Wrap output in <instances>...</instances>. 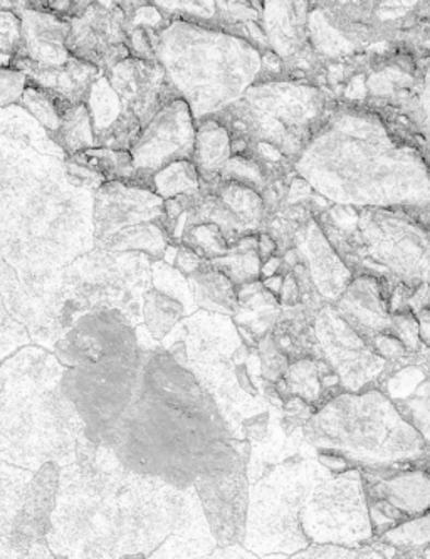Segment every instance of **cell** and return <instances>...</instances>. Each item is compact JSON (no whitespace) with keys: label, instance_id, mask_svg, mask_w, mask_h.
<instances>
[{"label":"cell","instance_id":"cell-1","mask_svg":"<svg viewBox=\"0 0 430 559\" xmlns=\"http://www.w3.org/2000/svg\"><path fill=\"white\" fill-rule=\"evenodd\" d=\"M292 168L338 204L430 212V165L382 117L357 106L333 111Z\"/></svg>","mask_w":430,"mask_h":559},{"label":"cell","instance_id":"cell-2","mask_svg":"<svg viewBox=\"0 0 430 559\" xmlns=\"http://www.w3.org/2000/svg\"><path fill=\"white\" fill-rule=\"evenodd\" d=\"M304 437L323 454L370 471L422 468L430 473V445L382 390L339 393L304 424Z\"/></svg>","mask_w":430,"mask_h":559},{"label":"cell","instance_id":"cell-3","mask_svg":"<svg viewBox=\"0 0 430 559\" xmlns=\"http://www.w3.org/2000/svg\"><path fill=\"white\" fill-rule=\"evenodd\" d=\"M157 61L199 121L239 102L258 83L263 52L219 27L176 19L158 36Z\"/></svg>","mask_w":430,"mask_h":559},{"label":"cell","instance_id":"cell-4","mask_svg":"<svg viewBox=\"0 0 430 559\" xmlns=\"http://www.w3.org/2000/svg\"><path fill=\"white\" fill-rule=\"evenodd\" d=\"M326 102L320 90L292 81H267L249 87L239 102L212 115L230 142L270 143L295 164L325 121Z\"/></svg>","mask_w":430,"mask_h":559},{"label":"cell","instance_id":"cell-5","mask_svg":"<svg viewBox=\"0 0 430 559\" xmlns=\"http://www.w3.org/2000/svg\"><path fill=\"white\" fill-rule=\"evenodd\" d=\"M398 209H365L358 215L357 237L338 240L336 254L350 251L345 264L354 267L372 262V276L386 283H404L416 289L430 284V229L423 222L408 218Z\"/></svg>","mask_w":430,"mask_h":559},{"label":"cell","instance_id":"cell-6","mask_svg":"<svg viewBox=\"0 0 430 559\" xmlns=\"http://www.w3.org/2000/svg\"><path fill=\"white\" fill-rule=\"evenodd\" d=\"M318 479L301 464L277 465L249 490L248 526L242 546L258 556L295 555L310 546L301 508Z\"/></svg>","mask_w":430,"mask_h":559},{"label":"cell","instance_id":"cell-7","mask_svg":"<svg viewBox=\"0 0 430 559\" xmlns=\"http://www.w3.org/2000/svg\"><path fill=\"white\" fill-rule=\"evenodd\" d=\"M96 248L111 252L165 255V200L139 183H105L96 193Z\"/></svg>","mask_w":430,"mask_h":559},{"label":"cell","instance_id":"cell-8","mask_svg":"<svg viewBox=\"0 0 430 559\" xmlns=\"http://www.w3.org/2000/svg\"><path fill=\"white\" fill-rule=\"evenodd\" d=\"M310 545L361 549L375 539L360 468L320 477L301 508Z\"/></svg>","mask_w":430,"mask_h":559},{"label":"cell","instance_id":"cell-9","mask_svg":"<svg viewBox=\"0 0 430 559\" xmlns=\"http://www.w3.org/2000/svg\"><path fill=\"white\" fill-rule=\"evenodd\" d=\"M313 328L323 360L338 374L343 392H365L389 377L386 361L369 340L339 317L335 306H323L314 317Z\"/></svg>","mask_w":430,"mask_h":559},{"label":"cell","instance_id":"cell-10","mask_svg":"<svg viewBox=\"0 0 430 559\" xmlns=\"http://www.w3.org/2000/svg\"><path fill=\"white\" fill-rule=\"evenodd\" d=\"M198 121L182 98L168 103L143 128L132 148L136 183L145 187L150 178L174 162L192 160Z\"/></svg>","mask_w":430,"mask_h":559},{"label":"cell","instance_id":"cell-11","mask_svg":"<svg viewBox=\"0 0 430 559\" xmlns=\"http://www.w3.org/2000/svg\"><path fill=\"white\" fill-rule=\"evenodd\" d=\"M375 539L404 521L430 511V473L422 468H360Z\"/></svg>","mask_w":430,"mask_h":559},{"label":"cell","instance_id":"cell-12","mask_svg":"<svg viewBox=\"0 0 430 559\" xmlns=\"http://www.w3.org/2000/svg\"><path fill=\"white\" fill-rule=\"evenodd\" d=\"M70 22L68 49L74 58L96 66L103 73L132 58L128 48V17L118 2H92Z\"/></svg>","mask_w":430,"mask_h":559},{"label":"cell","instance_id":"cell-13","mask_svg":"<svg viewBox=\"0 0 430 559\" xmlns=\"http://www.w3.org/2000/svg\"><path fill=\"white\" fill-rule=\"evenodd\" d=\"M217 548L242 545L248 526V467L224 476H199L193 483Z\"/></svg>","mask_w":430,"mask_h":559},{"label":"cell","instance_id":"cell-14","mask_svg":"<svg viewBox=\"0 0 430 559\" xmlns=\"http://www.w3.org/2000/svg\"><path fill=\"white\" fill-rule=\"evenodd\" d=\"M105 74L124 108L139 118L143 128L164 106L179 99L158 61L128 58Z\"/></svg>","mask_w":430,"mask_h":559},{"label":"cell","instance_id":"cell-15","mask_svg":"<svg viewBox=\"0 0 430 559\" xmlns=\"http://www.w3.org/2000/svg\"><path fill=\"white\" fill-rule=\"evenodd\" d=\"M198 309L189 280L167 262L154 265V287L143 295L142 318L155 342H164L183 318Z\"/></svg>","mask_w":430,"mask_h":559},{"label":"cell","instance_id":"cell-16","mask_svg":"<svg viewBox=\"0 0 430 559\" xmlns=\"http://www.w3.org/2000/svg\"><path fill=\"white\" fill-rule=\"evenodd\" d=\"M391 283L372 274H360L351 280L335 309L363 338L391 334Z\"/></svg>","mask_w":430,"mask_h":559},{"label":"cell","instance_id":"cell-17","mask_svg":"<svg viewBox=\"0 0 430 559\" xmlns=\"http://www.w3.org/2000/svg\"><path fill=\"white\" fill-rule=\"evenodd\" d=\"M23 26V49L17 58H27L45 68H61L71 59L68 39L70 19L40 9H14Z\"/></svg>","mask_w":430,"mask_h":559},{"label":"cell","instance_id":"cell-18","mask_svg":"<svg viewBox=\"0 0 430 559\" xmlns=\"http://www.w3.org/2000/svg\"><path fill=\"white\" fill-rule=\"evenodd\" d=\"M11 68L26 74L29 83L43 87L71 105L86 103L93 84L105 74L96 66L74 56H71L70 61L61 68H45L27 58H15Z\"/></svg>","mask_w":430,"mask_h":559},{"label":"cell","instance_id":"cell-19","mask_svg":"<svg viewBox=\"0 0 430 559\" xmlns=\"http://www.w3.org/2000/svg\"><path fill=\"white\" fill-rule=\"evenodd\" d=\"M303 234L307 240L303 252L298 251L299 258L307 264L321 298L336 302L350 286L354 274L316 226H307Z\"/></svg>","mask_w":430,"mask_h":559},{"label":"cell","instance_id":"cell-20","mask_svg":"<svg viewBox=\"0 0 430 559\" xmlns=\"http://www.w3.org/2000/svg\"><path fill=\"white\" fill-rule=\"evenodd\" d=\"M232 156L230 136L226 128L214 118L198 121L193 164L201 175V192L214 193L223 182V171Z\"/></svg>","mask_w":430,"mask_h":559},{"label":"cell","instance_id":"cell-21","mask_svg":"<svg viewBox=\"0 0 430 559\" xmlns=\"http://www.w3.org/2000/svg\"><path fill=\"white\" fill-rule=\"evenodd\" d=\"M303 4H266L263 15L264 34L271 51L282 59L298 55L310 40L308 36V11Z\"/></svg>","mask_w":430,"mask_h":559},{"label":"cell","instance_id":"cell-22","mask_svg":"<svg viewBox=\"0 0 430 559\" xmlns=\"http://www.w3.org/2000/svg\"><path fill=\"white\" fill-rule=\"evenodd\" d=\"M404 373V370H401ZM405 377V373H404ZM410 385L395 382L392 378L383 380V390L395 407L407 418L408 424L422 436L430 445V373L417 383L413 377H405Z\"/></svg>","mask_w":430,"mask_h":559},{"label":"cell","instance_id":"cell-23","mask_svg":"<svg viewBox=\"0 0 430 559\" xmlns=\"http://www.w3.org/2000/svg\"><path fill=\"white\" fill-rule=\"evenodd\" d=\"M195 305L215 314H232L238 309V287L226 274L208 265L207 270L187 277Z\"/></svg>","mask_w":430,"mask_h":559},{"label":"cell","instance_id":"cell-24","mask_svg":"<svg viewBox=\"0 0 430 559\" xmlns=\"http://www.w3.org/2000/svg\"><path fill=\"white\" fill-rule=\"evenodd\" d=\"M215 195L223 200L226 207L236 215L249 236L263 229L266 222V205L260 192L238 182L223 180L214 190Z\"/></svg>","mask_w":430,"mask_h":559},{"label":"cell","instance_id":"cell-25","mask_svg":"<svg viewBox=\"0 0 430 559\" xmlns=\"http://www.w3.org/2000/svg\"><path fill=\"white\" fill-rule=\"evenodd\" d=\"M214 270L226 274L236 287L255 283L261 277L263 261L260 258V237H242L236 246L229 249L224 258L211 261Z\"/></svg>","mask_w":430,"mask_h":559},{"label":"cell","instance_id":"cell-26","mask_svg":"<svg viewBox=\"0 0 430 559\" xmlns=\"http://www.w3.org/2000/svg\"><path fill=\"white\" fill-rule=\"evenodd\" d=\"M70 162L89 168L106 178V182L136 183L132 153L108 148H92L70 156Z\"/></svg>","mask_w":430,"mask_h":559},{"label":"cell","instance_id":"cell-27","mask_svg":"<svg viewBox=\"0 0 430 559\" xmlns=\"http://www.w3.org/2000/svg\"><path fill=\"white\" fill-rule=\"evenodd\" d=\"M146 189L162 200L195 195L201 192V175L192 160L174 162L150 178Z\"/></svg>","mask_w":430,"mask_h":559},{"label":"cell","instance_id":"cell-28","mask_svg":"<svg viewBox=\"0 0 430 559\" xmlns=\"http://www.w3.org/2000/svg\"><path fill=\"white\" fill-rule=\"evenodd\" d=\"M86 106L92 117L96 142L128 114V109L124 108L106 74L99 76L93 84Z\"/></svg>","mask_w":430,"mask_h":559},{"label":"cell","instance_id":"cell-29","mask_svg":"<svg viewBox=\"0 0 430 559\" xmlns=\"http://www.w3.org/2000/svg\"><path fill=\"white\" fill-rule=\"evenodd\" d=\"M51 139L64 148L68 156L76 155V153L84 152V150L98 148L86 103L71 105L62 114L61 127L55 135H51Z\"/></svg>","mask_w":430,"mask_h":559},{"label":"cell","instance_id":"cell-30","mask_svg":"<svg viewBox=\"0 0 430 559\" xmlns=\"http://www.w3.org/2000/svg\"><path fill=\"white\" fill-rule=\"evenodd\" d=\"M19 103L49 131V136L55 135L56 131L59 130L62 114L71 106V103L58 98V96L29 83V81H27L23 98Z\"/></svg>","mask_w":430,"mask_h":559},{"label":"cell","instance_id":"cell-31","mask_svg":"<svg viewBox=\"0 0 430 559\" xmlns=\"http://www.w3.org/2000/svg\"><path fill=\"white\" fill-rule=\"evenodd\" d=\"M180 246L192 249L207 261L224 258L230 249L223 230L211 222L187 221Z\"/></svg>","mask_w":430,"mask_h":559},{"label":"cell","instance_id":"cell-32","mask_svg":"<svg viewBox=\"0 0 430 559\" xmlns=\"http://www.w3.org/2000/svg\"><path fill=\"white\" fill-rule=\"evenodd\" d=\"M392 549H422L430 545V511L422 516L404 521L373 539Z\"/></svg>","mask_w":430,"mask_h":559},{"label":"cell","instance_id":"cell-33","mask_svg":"<svg viewBox=\"0 0 430 559\" xmlns=\"http://www.w3.org/2000/svg\"><path fill=\"white\" fill-rule=\"evenodd\" d=\"M223 180L242 183L260 193L270 186L266 171L251 156H230L223 171Z\"/></svg>","mask_w":430,"mask_h":559},{"label":"cell","instance_id":"cell-34","mask_svg":"<svg viewBox=\"0 0 430 559\" xmlns=\"http://www.w3.org/2000/svg\"><path fill=\"white\" fill-rule=\"evenodd\" d=\"M23 49V26L17 12L0 11V68H11Z\"/></svg>","mask_w":430,"mask_h":559},{"label":"cell","instance_id":"cell-35","mask_svg":"<svg viewBox=\"0 0 430 559\" xmlns=\"http://www.w3.org/2000/svg\"><path fill=\"white\" fill-rule=\"evenodd\" d=\"M391 334L407 348L408 353H417L422 346L419 321L414 312L392 314Z\"/></svg>","mask_w":430,"mask_h":559},{"label":"cell","instance_id":"cell-36","mask_svg":"<svg viewBox=\"0 0 430 559\" xmlns=\"http://www.w3.org/2000/svg\"><path fill=\"white\" fill-rule=\"evenodd\" d=\"M26 86V74L12 68H0V108L21 102Z\"/></svg>","mask_w":430,"mask_h":559},{"label":"cell","instance_id":"cell-37","mask_svg":"<svg viewBox=\"0 0 430 559\" xmlns=\"http://www.w3.org/2000/svg\"><path fill=\"white\" fill-rule=\"evenodd\" d=\"M414 108L419 109V114L414 115L413 120L419 124L420 131L430 142V66L423 76L422 87L413 96V102H408Z\"/></svg>","mask_w":430,"mask_h":559},{"label":"cell","instance_id":"cell-38","mask_svg":"<svg viewBox=\"0 0 430 559\" xmlns=\"http://www.w3.org/2000/svg\"><path fill=\"white\" fill-rule=\"evenodd\" d=\"M176 270L180 271L186 277L193 276V274L201 273V271L207 270L211 265V261L201 258L198 252H193L192 249L186 248V246H179L176 259Z\"/></svg>","mask_w":430,"mask_h":559},{"label":"cell","instance_id":"cell-39","mask_svg":"<svg viewBox=\"0 0 430 559\" xmlns=\"http://www.w3.org/2000/svg\"><path fill=\"white\" fill-rule=\"evenodd\" d=\"M17 559H55V552L49 548L48 539H40L26 555H21Z\"/></svg>","mask_w":430,"mask_h":559},{"label":"cell","instance_id":"cell-40","mask_svg":"<svg viewBox=\"0 0 430 559\" xmlns=\"http://www.w3.org/2000/svg\"><path fill=\"white\" fill-rule=\"evenodd\" d=\"M277 251V243L274 242L273 237L267 236L266 233L261 234L260 236V258L261 261L266 262L270 261L271 258H274Z\"/></svg>","mask_w":430,"mask_h":559},{"label":"cell","instance_id":"cell-41","mask_svg":"<svg viewBox=\"0 0 430 559\" xmlns=\"http://www.w3.org/2000/svg\"><path fill=\"white\" fill-rule=\"evenodd\" d=\"M417 321H419L420 326V340H422L423 345L430 348V309L420 311L417 314Z\"/></svg>","mask_w":430,"mask_h":559},{"label":"cell","instance_id":"cell-42","mask_svg":"<svg viewBox=\"0 0 430 559\" xmlns=\"http://www.w3.org/2000/svg\"><path fill=\"white\" fill-rule=\"evenodd\" d=\"M118 559H148V556L145 555H124Z\"/></svg>","mask_w":430,"mask_h":559}]
</instances>
